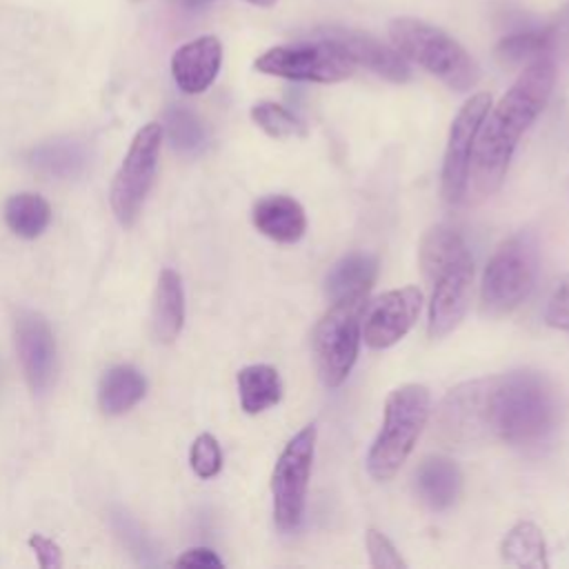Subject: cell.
I'll list each match as a JSON object with an SVG mask.
<instances>
[{"label": "cell", "mask_w": 569, "mask_h": 569, "mask_svg": "<svg viewBox=\"0 0 569 569\" xmlns=\"http://www.w3.org/2000/svg\"><path fill=\"white\" fill-rule=\"evenodd\" d=\"M220 64V40L216 36H200L176 49L171 58V76L184 93H202L216 80Z\"/></svg>", "instance_id": "cell-15"}, {"label": "cell", "mask_w": 569, "mask_h": 569, "mask_svg": "<svg viewBox=\"0 0 569 569\" xmlns=\"http://www.w3.org/2000/svg\"><path fill=\"white\" fill-rule=\"evenodd\" d=\"M144 391H147L144 376L129 365H118L102 376L100 389H98V402L107 416H120L129 411L133 405H138Z\"/></svg>", "instance_id": "cell-21"}, {"label": "cell", "mask_w": 569, "mask_h": 569, "mask_svg": "<svg viewBox=\"0 0 569 569\" xmlns=\"http://www.w3.org/2000/svg\"><path fill=\"white\" fill-rule=\"evenodd\" d=\"M545 322L553 329L569 331V276H565L551 291L545 307Z\"/></svg>", "instance_id": "cell-30"}, {"label": "cell", "mask_w": 569, "mask_h": 569, "mask_svg": "<svg viewBox=\"0 0 569 569\" xmlns=\"http://www.w3.org/2000/svg\"><path fill=\"white\" fill-rule=\"evenodd\" d=\"M251 120L271 138H298L307 133V127L298 116L269 100L251 107Z\"/></svg>", "instance_id": "cell-26"}, {"label": "cell", "mask_w": 569, "mask_h": 569, "mask_svg": "<svg viewBox=\"0 0 569 569\" xmlns=\"http://www.w3.org/2000/svg\"><path fill=\"white\" fill-rule=\"evenodd\" d=\"M365 542H367L371 567H380V569L407 567V562L402 560V556L398 553V549L393 547V542L385 533H380L376 529H369Z\"/></svg>", "instance_id": "cell-29"}, {"label": "cell", "mask_w": 569, "mask_h": 569, "mask_svg": "<svg viewBox=\"0 0 569 569\" xmlns=\"http://www.w3.org/2000/svg\"><path fill=\"white\" fill-rule=\"evenodd\" d=\"M320 36L338 40L349 51V56L353 58L356 64L371 69L373 73H378L385 80L407 82L411 78V69L405 62V58L398 53V49L382 44L371 33H365L358 29L331 27V29H322Z\"/></svg>", "instance_id": "cell-14"}, {"label": "cell", "mask_w": 569, "mask_h": 569, "mask_svg": "<svg viewBox=\"0 0 569 569\" xmlns=\"http://www.w3.org/2000/svg\"><path fill=\"white\" fill-rule=\"evenodd\" d=\"M422 307V293L418 287H402L385 291L373 298L360 325V336L371 349L393 347L407 336V331L418 320Z\"/></svg>", "instance_id": "cell-12"}, {"label": "cell", "mask_w": 569, "mask_h": 569, "mask_svg": "<svg viewBox=\"0 0 569 569\" xmlns=\"http://www.w3.org/2000/svg\"><path fill=\"white\" fill-rule=\"evenodd\" d=\"M191 469L200 478H213L222 467V451L211 433H200L191 445Z\"/></svg>", "instance_id": "cell-28"}, {"label": "cell", "mask_w": 569, "mask_h": 569, "mask_svg": "<svg viewBox=\"0 0 569 569\" xmlns=\"http://www.w3.org/2000/svg\"><path fill=\"white\" fill-rule=\"evenodd\" d=\"M249 4H256V7H273L278 0H244Z\"/></svg>", "instance_id": "cell-33"}, {"label": "cell", "mask_w": 569, "mask_h": 569, "mask_svg": "<svg viewBox=\"0 0 569 569\" xmlns=\"http://www.w3.org/2000/svg\"><path fill=\"white\" fill-rule=\"evenodd\" d=\"M549 44H551L549 31H520L502 38L496 51L505 62H522V60H533L538 56H545Z\"/></svg>", "instance_id": "cell-27"}, {"label": "cell", "mask_w": 569, "mask_h": 569, "mask_svg": "<svg viewBox=\"0 0 569 569\" xmlns=\"http://www.w3.org/2000/svg\"><path fill=\"white\" fill-rule=\"evenodd\" d=\"M162 142V124L149 122L144 124L113 178L111 187V209L120 224L131 227L144 204V198L153 184L156 169H158V153Z\"/></svg>", "instance_id": "cell-9"}, {"label": "cell", "mask_w": 569, "mask_h": 569, "mask_svg": "<svg viewBox=\"0 0 569 569\" xmlns=\"http://www.w3.org/2000/svg\"><path fill=\"white\" fill-rule=\"evenodd\" d=\"M431 396L425 385L407 382L393 389L385 402V418L367 453V471L373 480H389L413 451L427 425Z\"/></svg>", "instance_id": "cell-4"}, {"label": "cell", "mask_w": 569, "mask_h": 569, "mask_svg": "<svg viewBox=\"0 0 569 569\" xmlns=\"http://www.w3.org/2000/svg\"><path fill=\"white\" fill-rule=\"evenodd\" d=\"M316 451V425L302 427L282 449L271 473L273 520L282 531H293L302 522L309 476Z\"/></svg>", "instance_id": "cell-8"}, {"label": "cell", "mask_w": 569, "mask_h": 569, "mask_svg": "<svg viewBox=\"0 0 569 569\" xmlns=\"http://www.w3.org/2000/svg\"><path fill=\"white\" fill-rule=\"evenodd\" d=\"M87 149L76 140H51L29 153V164L44 178L71 180L87 167Z\"/></svg>", "instance_id": "cell-20"}, {"label": "cell", "mask_w": 569, "mask_h": 569, "mask_svg": "<svg viewBox=\"0 0 569 569\" xmlns=\"http://www.w3.org/2000/svg\"><path fill=\"white\" fill-rule=\"evenodd\" d=\"M29 545L36 549L40 567H60L62 565L60 549H58V545L53 540L42 538V536H31Z\"/></svg>", "instance_id": "cell-31"}, {"label": "cell", "mask_w": 569, "mask_h": 569, "mask_svg": "<svg viewBox=\"0 0 569 569\" xmlns=\"http://www.w3.org/2000/svg\"><path fill=\"white\" fill-rule=\"evenodd\" d=\"M538 244L531 233L507 238L489 258L480 282V307L487 316H505L520 307L536 287Z\"/></svg>", "instance_id": "cell-6"}, {"label": "cell", "mask_w": 569, "mask_h": 569, "mask_svg": "<svg viewBox=\"0 0 569 569\" xmlns=\"http://www.w3.org/2000/svg\"><path fill=\"white\" fill-rule=\"evenodd\" d=\"M378 276V258L367 251L342 256L327 273L325 291L331 305L358 307L365 302Z\"/></svg>", "instance_id": "cell-16"}, {"label": "cell", "mask_w": 569, "mask_h": 569, "mask_svg": "<svg viewBox=\"0 0 569 569\" xmlns=\"http://www.w3.org/2000/svg\"><path fill=\"white\" fill-rule=\"evenodd\" d=\"M360 338L358 307L331 305L318 320L311 336V349L316 371L327 387H340L347 380L358 358Z\"/></svg>", "instance_id": "cell-10"}, {"label": "cell", "mask_w": 569, "mask_h": 569, "mask_svg": "<svg viewBox=\"0 0 569 569\" xmlns=\"http://www.w3.org/2000/svg\"><path fill=\"white\" fill-rule=\"evenodd\" d=\"M16 349L24 378L36 393H44L53 380L56 340L49 322L36 311H20L16 318Z\"/></svg>", "instance_id": "cell-13"}, {"label": "cell", "mask_w": 569, "mask_h": 569, "mask_svg": "<svg viewBox=\"0 0 569 569\" xmlns=\"http://www.w3.org/2000/svg\"><path fill=\"white\" fill-rule=\"evenodd\" d=\"M4 220L16 236L38 238L51 220V209L42 196L24 191V193H16L7 200Z\"/></svg>", "instance_id": "cell-24"}, {"label": "cell", "mask_w": 569, "mask_h": 569, "mask_svg": "<svg viewBox=\"0 0 569 569\" xmlns=\"http://www.w3.org/2000/svg\"><path fill=\"white\" fill-rule=\"evenodd\" d=\"M462 489L458 465L445 456H429L416 469L418 498L433 511L449 509Z\"/></svg>", "instance_id": "cell-18"}, {"label": "cell", "mask_w": 569, "mask_h": 569, "mask_svg": "<svg viewBox=\"0 0 569 569\" xmlns=\"http://www.w3.org/2000/svg\"><path fill=\"white\" fill-rule=\"evenodd\" d=\"M500 556L505 562L522 569H542L547 567V545L538 525L529 520L516 522L500 545Z\"/></svg>", "instance_id": "cell-23"}, {"label": "cell", "mask_w": 569, "mask_h": 569, "mask_svg": "<svg viewBox=\"0 0 569 569\" xmlns=\"http://www.w3.org/2000/svg\"><path fill=\"white\" fill-rule=\"evenodd\" d=\"M176 565L180 567H202V569H209V567H222L224 562L216 556V551L207 549V547H196V549H189L184 551Z\"/></svg>", "instance_id": "cell-32"}, {"label": "cell", "mask_w": 569, "mask_h": 569, "mask_svg": "<svg viewBox=\"0 0 569 569\" xmlns=\"http://www.w3.org/2000/svg\"><path fill=\"white\" fill-rule=\"evenodd\" d=\"M240 405L247 413H260L282 398V380L271 365H249L238 371Z\"/></svg>", "instance_id": "cell-22"}, {"label": "cell", "mask_w": 569, "mask_h": 569, "mask_svg": "<svg viewBox=\"0 0 569 569\" xmlns=\"http://www.w3.org/2000/svg\"><path fill=\"white\" fill-rule=\"evenodd\" d=\"M153 336L160 342H173L184 325V289L178 271L162 269L153 296Z\"/></svg>", "instance_id": "cell-19"}, {"label": "cell", "mask_w": 569, "mask_h": 569, "mask_svg": "<svg viewBox=\"0 0 569 569\" xmlns=\"http://www.w3.org/2000/svg\"><path fill=\"white\" fill-rule=\"evenodd\" d=\"M418 260L431 284L427 331L431 338H445L462 322L471 302V251L456 229L436 224L422 236Z\"/></svg>", "instance_id": "cell-3"}, {"label": "cell", "mask_w": 569, "mask_h": 569, "mask_svg": "<svg viewBox=\"0 0 569 569\" xmlns=\"http://www.w3.org/2000/svg\"><path fill=\"white\" fill-rule=\"evenodd\" d=\"M560 418L551 380L520 369L478 378L451 389L436 413L438 438L449 445L507 442L529 447L547 440Z\"/></svg>", "instance_id": "cell-1"}, {"label": "cell", "mask_w": 569, "mask_h": 569, "mask_svg": "<svg viewBox=\"0 0 569 569\" xmlns=\"http://www.w3.org/2000/svg\"><path fill=\"white\" fill-rule=\"evenodd\" d=\"M356 62L349 51L333 38L322 36L313 42L282 44L256 58V69L267 76H278L300 82H342L353 76Z\"/></svg>", "instance_id": "cell-7"}, {"label": "cell", "mask_w": 569, "mask_h": 569, "mask_svg": "<svg viewBox=\"0 0 569 569\" xmlns=\"http://www.w3.org/2000/svg\"><path fill=\"white\" fill-rule=\"evenodd\" d=\"M164 129L169 133L171 144L187 156L200 153L207 144V131L200 118L184 109V107H171L164 113Z\"/></svg>", "instance_id": "cell-25"}, {"label": "cell", "mask_w": 569, "mask_h": 569, "mask_svg": "<svg viewBox=\"0 0 569 569\" xmlns=\"http://www.w3.org/2000/svg\"><path fill=\"white\" fill-rule=\"evenodd\" d=\"M553 82V60L547 53L538 56L529 60L500 102L487 111L469 162V189L478 198L491 196L502 187L518 140L545 109Z\"/></svg>", "instance_id": "cell-2"}, {"label": "cell", "mask_w": 569, "mask_h": 569, "mask_svg": "<svg viewBox=\"0 0 569 569\" xmlns=\"http://www.w3.org/2000/svg\"><path fill=\"white\" fill-rule=\"evenodd\" d=\"M491 107V96L480 91L473 93L456 113L451 129H449V140L442 158V173H440V184H442V196L447 202L458 204L465 200L469 191V162H471V151L473 142L480 129V122L485 120L487 111Z\"/></svg>", "instance_id": "cell-11"}, {"label": "cell", "mask_w": 569, "mask_h": 569, "mask_svg": "<svg viewBox=\"0 0 569 569\" xmlns=\"http://www.w3.org/2000/svg\"><path fill=\"white\" fill-rule=\"evenodd\" d=\"M389 38L405 60L420 64L456 91L471 89L480 78L478 64L467 49L420 18H393L389 22Z\"/></svg>", "instance_id": "cell-5"}, {"label": "cell", "mask_w": 569, "mask_h": 569, "mask_svg": "<svg viewBox=\"0 0 569 569\" xmlns=\"http://www.w3.org/2000/svg\"><path fill=\"white\" fill-rule=\"evenodd\" d=\"M251 220L262 236L282 244L298 242L307 229V216L302 204L282 193L260 198L253 204Z\"/></svg>", "instance_id": "cell-17"}]
</instances>
